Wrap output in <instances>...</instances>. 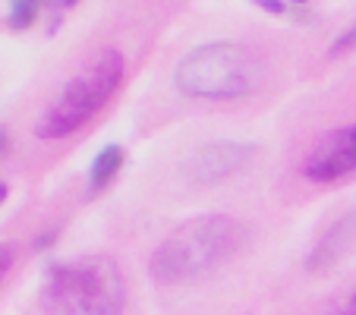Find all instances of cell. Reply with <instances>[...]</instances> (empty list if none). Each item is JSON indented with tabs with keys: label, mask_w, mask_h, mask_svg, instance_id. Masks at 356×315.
I'll return each instance as SVG.
<instances>
[{
	"label": "cell",
	"mask_w": 356,
	"mask_h": 315,
	"mask_svg": "<svg viewBox=\"0 0 356 315\" xmlns=\"http://www.w3.org/2000/svg\"><path fill=\"white\" fill-rule=\"evenodd\" d=\"M249 240V227L230 215H205L177 227L155 249L148 271L161 284L205 281L236 259Z\"/></svg>",
	"instance_id": "obj_1"
},
{
	"label": "cell",
	"mask_w": 356,
	"mask_h": 315,
	"mask_svg": "<svg viewBox=\"0 0 356 315\" xmlns=\"http://www.w3.org/2000/svg\"><path fill=\"white\" fill-rule=\"evenodd\" d=\"M47 315H123L127 284L108 255L54 265L41 293Z\"/></svg>",
	"instance_id": "obj_2"
},
{
	"label": "cell",
	"mask_w": 356,
	"mask_h": 315,
	"mask_svg": "<svg viewBox=\"0 0 356 315\" xmlns=\"http://www.w3.org/2000/svg\"><path fill=\"white\" fill-rule=\"evenodd\" d=\"M262 63L246 47L215 41L189 51L174 70V86L186 98L199 101H240L259 88Z\"/></svg>",
	"instance_id": "obj_3"
},
{
	"label": "cell",
	"mask_w": 356,
	"mask_h": 315,
	"mask_svg": "<svg viewBox=\"0 0 356 315\" xmlns=\"http://www.w3.org/2000/svg\"><path fill=\"white\" fill-rule=\"evenodd\" d=\"M123 54L120 51H104L88 63L86 73L73 76L70 86L57 95V101L44 111V117L38 120V136L41 139H67L76 136L82 127L95 120L104 104L117 95L123 82Z\"/></svg>",
	"instance_id": "obj_4"
},
{
	"label": "cell",
	"mask_w": 356,
	"mask_h": 315,
	"mask_svg": "<svg viewBox=\"0 0 356 315\" xmlns=\"http://www.w3.org/2000/svg\"><path fill=\"white\" fill-rule=\"evenodd\" d=\"M356 174V123L331 133L302 164V177L312 183H337Z\"/></svg>",
	"instance_id": "obj_5"
},
{
	"label": "cell",
	"mask_w": 356,
	"mask_h": 315,
	"mask_svg": "<svg viewBox=\"0 0 356 315\" xmlns=\"http://www.w3.org/2000/svg\"><path fill=\"white\" fill-rule=\"evenodd\" d=\"M252 161V145L243 142H211L205 145L189 164V174L199 183H221L227 177L240 174Z\"/></svg>",
	"instance_id": "obj_6"
},
{
	"label": "cell",
	"mask_w": 356,
	"mask_h": 315,
	"mask_svg": "<svg viewBox=\"0 0 356 315\" xmlns=\"http://www.w3.org/2000/svg\"><path fill=\"white\" fill-rule=\"evenodd\" d=\"M353 249H356V211H347V215H341L318 236V243L312 246L306 265H309V271L331 268V265H337V261H341L343 255H350Z\"/></svg>",
	"instance_id": "obj_7"
},
{
	"label": "cell",
	"mask_w": 356,
	"mask_h": 315,
	"mask_svg": "<svg viewBox=\"0 0 356 315\" xmlns=\"http://www.w3.org/2000/svg\"><path fill=\"white\" fill-rule=\"evenodd\" d=\"M123 161H127V154H123L120 145L101 148L98 158H95V164H92V174H88V189H92V193L108 189L111 183H114V177L123 170Z\"/></svg>",
	"instance_id": "obj_8"
},
{
	"label": "cell",
	"mask_w": 356,
	"mask_h": 315,
	"mask_svg": "<svg viewBox=\"0 0 356 315\" xmlns=\"http://www.w3.org/2000/svg\"><path fill=\"white\" fill-rule=\"evenodd\" d=\"M38 16V0H13V7H10V26L16 32L32 26V19Z\"/></svg>",
	"instance_id": "obj_9"
},
{
	"label": "cell",
	"mask_w": 356,
	"mask_h": 315,
	"mask_svg": "<svg viewBox=\"0 0 356 315\" xmlns=\"http://www.w3.org/2000/svg\"><path fill=\"white\" fill-rule=\"evenodd\" d=\"M318 315H356V287L341 293L337 300H331Z\"/></svg>",
	"instance_id": "obj_10"
},
{
	"label": "cell",
	"mask_w": 356,
	"mask_h": 315,
	"mask_svg": "<svg viewBox=\"0 0 356 315\" xmlns=\"http://www.w3.org/2000/svg\"><path fill=\"white\" fill-rule=\"evenodd\" d=\"M350 51H356V26H350L343 35H337V41L331 45V57L350 54Z\"/></svg>",
	"instance_id": "obj_11"
},
{
	"label": "cell",
	"mask_w": 356,
	"mask_h": 315,
	"mask_svg": "<svg viewBox=\"0 0 356 315\" xmlns=\"http://www.w3.org/2000/svg\"><path fill=\"white\" fill-rule=\"evenodd\" d=\"M13 259H16V249L13 246H0V284H3L7 271L13 268Z\"/></svg>",
	"instance_id": "obj_12"
},
{
	"label": "cell",
	"mask_w": 356,
	"mask_h": 315,
	"mask_svg": "<svg viewBox=\"0 0 356 315\" xmlns=\"http://www.w3.org/2000/svg\"><path fill=\"white\" fill-rule=\"evenodd\" d=\"M256 3L262 10H268V13H277V16L287 13V3H284V0H256Z\"/></svg>",
	"instance_id": "obj_13"
},
{
	"label": "cell",
	"mask_w": 356,
	"mask_h": 315,
	"mask_svg": "<svg viewBox=\"0 0 356 315\" xmlns=\"http://www.w3.org/2000/svg\"><path fill=\"white\" fill-rule=\"evenodd\" d=\"M7 152V129H0V154Z\"/></svg>",
	"instance_id": "obj_14"
},
{
	"label": "cell",
	"mask_w": 356,
	"mask_h": 315,
	"mask_svg": "<svg viewBox=\"0 0 356 315\" xmlns=\"http://www.w3.org/2000/svg\"><path fill=\"white\" fill-rule=\"evenodd\" d=\"M3 195H7V186H3V183H0V202H3Z\"/></svg>",
	"instance_id": "obj_15"
},
{
	"label": "cell",
	"mask_w": 356,
	"mask_h": 315,
	"mask_svg": "<svg viewBox=\"0 0 356 315\" xmlns=\"http://www.w3.org/2000/svg\"><path fill=\"white\" fill-rule=\"evenodd\" d=\"M293 3H306V0H293Z\"/></svg>",
	"instance_id": "obj_16"
},
{
	"label": "cell",
	"mask_w": 356,
	"mask_h": 315,
	"mask_svg": "<svg viewBox=\"0 0 356 315\" xmlns=\"http://www.w3.org/2000/svg\"><path fill=\"white\" fill-rule=\"evenodd\" d=\"M67 3H76V0H67Z\"/></svg>",
	"instance_id": "obj_17"
}]
</instances>
